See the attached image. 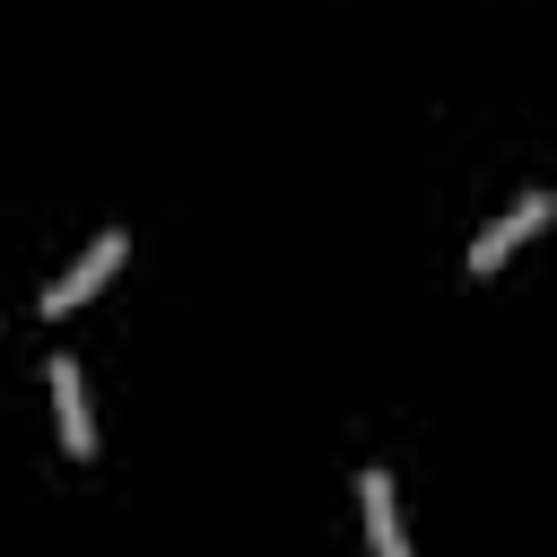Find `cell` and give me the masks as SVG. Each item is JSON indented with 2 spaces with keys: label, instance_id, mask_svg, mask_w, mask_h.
<instances>
[{
  "label": "cell",
  "instance_id": "6da1fadb",
  "mask_svg": "<svg viewBox=\"0 0 557 557\" xmlns=\"http://www.w3.org/2000/svg\"><path fill=\"white\" fill-rule=\"evenodd\" d=\"M548 209H557L548 191H522V200H513V209H505V218H496V226H487V235L470 244V278H487V270H496V261H505L513 244H531V235L548 226Z\"/></svg>",
  "mask_w": 557,
  "mask_h": 557
},
{
  "label": "cell",
  "instance_id": "7a4b0ae2",
  "mask_svg": "<svg viewBox=\"0 0 557 557\" xmlns=\"http://www.w3.org/2000/svg\"><path fill=\"white\" fill-rule=\"evenodd\" d=\"M113 270H122V235L104 226V235H96V244H87V252H78V261H70V270L44 287V313H70V305H87V296H96Z\"/></svg>",
  "mask_w": 557,
  "mask_h": 557
},
{
  "label": "cell",
  "instance_id": "3957f363",
  "mask_svg": "<svg viewBox=\"0 0 557 557\" xmlns=\"http://www.w3.org/2000/svg\"><path fill=\"white\" fill-rule=\"evenodd\" d=\"M52 418H61L70 461H87V453H96V418H87V383H78V366H70V357H52Z\"/></svg>",
  "mask_w": 557,
  "mask_h": 557
},
{
  "label": "cell",
  "instance_id": "277c9868",
  "mask_svg": "<svg viewBox=\"0 0 557 557\" xmlns=\"http://www.w3.org/2000/svg\"><path fill=\"white\" fill-rule=\"evenodd\" d=\"M357 505H366V540H374L383 557H400L409 540H400V513H392V479H383V470H357Z\"/></svg>",
  "mask_w": 557,
  "mask_h": 557
}]
</instances>
